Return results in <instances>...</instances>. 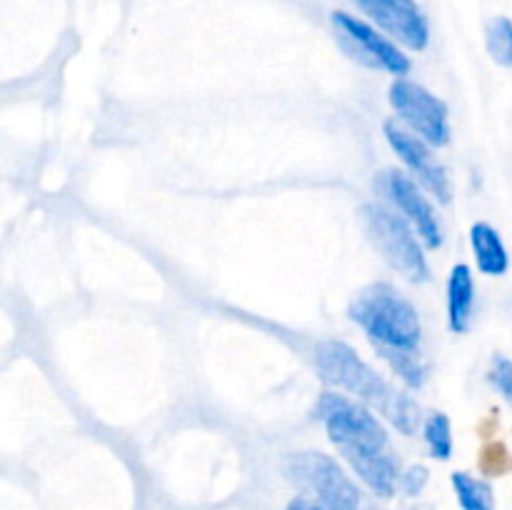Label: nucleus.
<instances>
[{"label":"nucleus","mask_w":512,"mask_h":510,"mask_svg":"<svg viewBox=\"0 0 512 510\" xmlns=\"http://www.w3.org/2000/svg\"><path fill=\"white\" fill-rule=\"evenodd\" d=\"M315 418L323 423L330 443L338 448L353 473L378 498H393L403 470L378 413L360 400L325 390L315 405Z\"/></svg>","instance_id":"obj_1"},{"label":"nucleus","mask_w":512,"mask_h":510,"mask_svg":"<svg viewBox=\"0 0 512 510\" xmlns=\"http://www.w3.org/2000/svg\"><path fill=\"white\" fill-rule=\"evenodd\" d=\"M350 320L368 335L408 388H423L428 365L420 355L423 325L415 305L390 283L365 285L350 303Z\"/></svg>","instance_id":"obj_2"},{"label":"nucleus","mask_w":512,"mask_h":510,"mask_svg":"<svg viewBox=\"0 0 512 510\" xmlns=\"http://www.w3.org/2000/svg\"><path fill=\"white\" fill-rule=\"evenodd\" d=\"M318 370L323 380L343 393L355 395L360 403L373 408L385 420L395 425L403 435L413 438L420 428V408L410 395L395 388L375 368H370L355 348L343 340H325L318 345Z\"/></svg>","instance_id":"obj_3"},{"label":"nucleus","mask_w":512,"mask_h":510,"mask_svg":"<svg viewBox=\"0 0 512 510\" xmlns=\"http://www.w3.org/2000/svg\"><path fill=\"white\" fill-rule=\"evenodd\" d=\"M363 223L390 268L413 283H423L430 278L428 258L420 245L423 240L398 210H390L385 205H365Z\"/></svg>","instance_id":"obj_4"},{"label":"nucleus","mask_w":512,"mask_h":510,"mask_svg":"<svg viewBox=\"0 0 512 510\" xmlns=\"http://www.w3.org/2000/svg\"><path fill=\"white\" fill-rule=\"evenodd\" d=\"M285 473L300 490L308 493V498L328 505L330 510H368L358 485L330 455L315 450L295 453L285 460Z\"/></svg>","instance_id":"obj_5"},{"label":"nucleus","mask_w":512,"mask_h":510,"mask_svg":"<svg viewBox=\"0 0 512 510\" xmlns=\"http://www.w3.org/2000/svg\"><path fill=\"white\" fill-rule=\"evenodd\" d=\"M390 105L398 118L428 145L443 148L450 143L448 105L428 88L408 78H398L390 85Z\"/></svg>","instance_id":"obj_6"},{"label":"nucleus","mask_w":512,"mask_h":510,"mask_svg":"<svg viewBox=\"0 0 512 510\" xmlns=\"http://www.w3.org/2000/svg\"><path fill=\"white\" fill-rule=\"evenodd\" d=\"M330 18H333V25L340 38H343V43L358 58H363V63L385 70L390 75H398V78H405L410 73L408 55L400 50V45L390 35L375 28L370 20L358 18L353 13H345V10H335Z\"/></svg>","instance_id":"obj_7"},{"label":"nucleus","mask_w":512,"mask_h":510,"mask_svg":"<svg viewBox=\"0 0 512 510\" xmlns=\"http://www.w3.org/2000/svg\"><path fill=\"white\" fill-rule=\"evenodd\" d=\"M378 190H383L390 203L395 205V210L413 225L425 248H440V243H443L440 220L430 200L425 198V188L418 180L400 173V170H383V173H378Z\"/></svg>","instance_id":"obj_8"},{"label":"nucleus","mask_w":512,"mask_h":510,"mask_svg":"<svg viewBox=\"0 0 512 510\" xmlns=\"http://www.w3.org/2000/svg\"><path fill=\"white\" fill-rule=\"evenodd\" d=\"M355 8L403 48L420 50L430 43V23L415 0H353Z\"/></svg>","instance_id":"obj_9"},{"label":"nucleus","mask_w":512,"mask_h":510,"mask_svg":"<svg viewBox=\"0 0 512 510\" xmlns=\"http://www.w3.org/2000/svg\"><path fill=\"white\" fill-rule=\"evenodd\" d=\"M385 138L388 145L393 148V153L398 155L405 163V168L413 173V178L433 195L440 203H450L453 200V183H450V175L438 160L430 153L428 143H425L420 135H415L413 130L403 128L395 120L385 123Z\"/></svg>","instance_id":"obj_10"},{"label":"nucleus","mask_w":512,"mask_h":510,"mask_svg":"<svg viewBox=\"0 0 512 510\" xmlns=\"http://www.w3.org/2000/svg\"><path fill=\"white\" fill-rule=\"evenodd\" d=\"M475 310V275L470 265L458 263L448 278V325L453 333H468Z\"/></svg>","instance_id":"obj_11"},{"label":"nucleus","mask_w":512,"mask_h":510,"mask_svg":"<svg viewBox=\"0 0 512 510\" xmlns=\"http://www.w3.org/2000/svg\"><path fill=\"white\" fill-rule=\"evenodd\" d=\"M470 248H473L475 265H478L483 275L500 278V275L508 273V248H505L503 238H500V233L490 223H475L470 228Z\"/></svg>","instance_id":"obj_12"},{"label":"nucleus","mask_w":512,"mask_h":510,"mask_svg":"<svg viewBox=\"0 0 512 510\" xmlns=\"http://www.w3.org/2000/svg\"><path fill=\"white\" fill-rule=\"evenodd\" d=\"M453 490L455 498H458L460 508L463 510H495V493L485 480L475 478V475L463 473H453Z\"/></svg>","instance_id":"obj_13"},{"label":"nucleus","mask_w":512,"mask_h":510,"mask_svg":"<svg viewBox=\"0 0 512 510\" xmlns=\"http://www.w3.org/2000/svg\"><path fill=\"white\" fill-rule=\"evenodd\" d=\"M485 48L488 55L503 68H512V20L495 15L485 25Z\"/></svg>","instance_id":"obj_14"},{"label":"nucleus","mask_w":512,"mask_h":510,"mask_svg":"<svg viewBox=\"0 0 512 510\" xmlns=\"http://www.w3.org/2000/svg\"><path fill=\"white\" fill-rule=\"evenodd\" d=\"M423 438L435 460H450L453 455V428L445 413H430L423 423Z\"/></svg>","instance_id":"obj_15"},{"label":"nucleus","mask_w":512,"mask_h":510,"mask_svg":"<svg viewBox=\"0 0 512 510\" xmlns=\"http://www.w3.org/2000/svg\"><path fill=\"white\" fill-rule=\"evenodd\" d=\"M490 383L495 385L500 395L508 400L512 408V360L505 355H495L493 365H490Z\"/></svg>","instance_id":"obj_16"},{"label":"nucleus","mask_w":512,"mask_h":510,"mask_svg":"<svg viewBox=\"0 0 512 510\" xmlns=\"http://www.w3.org/2000/svg\"><path fill=\"white\" fill-rule=\"evenodd\" d=\"M428 480L430 470L425 468V465H410V468H405L403 473H400V490H403L405 495H410V498H415V495L423 493Z\"/></svg>","instance_id":"obj_17"},{"label":"nucleus","mask_w":512,"mask_h":510,"mask_svg":"<svg viewBox=\"0 0 512 510\" xmlns=\"http://www.w3.org/2000/svg\"><path fill=\"white\" fill-rule=\"evenodd\" d=\"M285 510H330L328 505L318 503V500L308 498V495H300V498L290 500V505Z\"/></svg>","instance_id":"obj_18"},{"label":"nucleus","mask_w":512,"mask_h":510,"mask_svg":"<svg viewBox=\"0 0 512 510\" xmlns=\"http://www.w3.org/2000/svg\"><path fill=\"white\" fill-rule=\"evenodd\" d=\"M410 510H435L433 505H415V508H410Z\"/></svg>","instance_id":"obj_19"}]
</instances>
